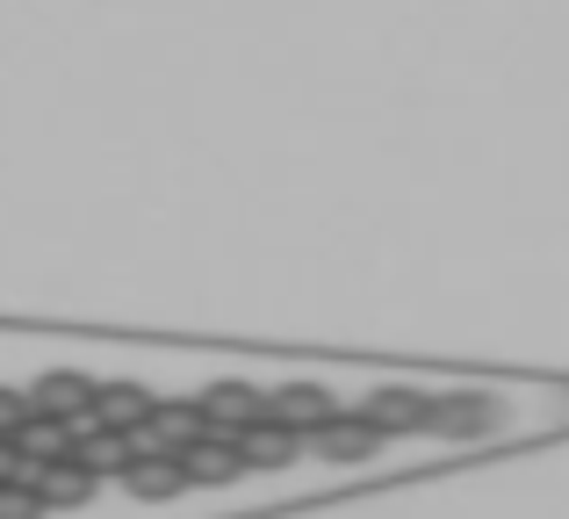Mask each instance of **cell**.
I'll return each instance as SVG.
<instances>
[{"mask_svg":"<svg viewBox=\"0 0 569 519\" xmlns=\"http://www.w3.org/2000/svg\"><path fill=\"white\" fill-rule=\"evenodd\" d=\"M29 397H43V405L72 411V419H94V405H101V376H87V368H43V376L29 382Z\"/></svg>","mask_w":569,"mask_h":519,"instance_id":"obj_1","label":"cell"}]
</instances>
